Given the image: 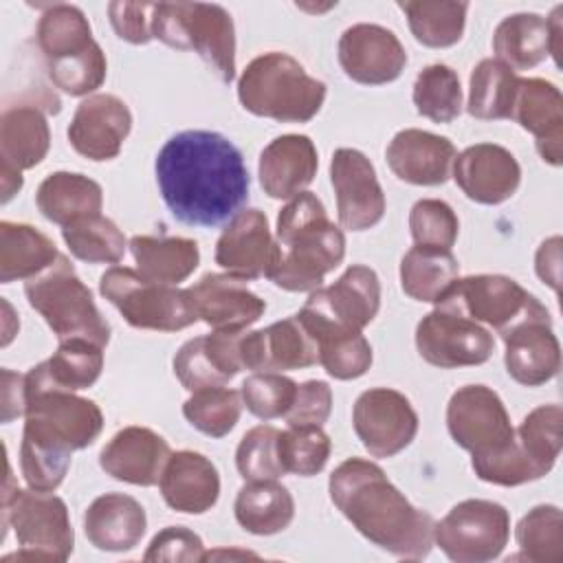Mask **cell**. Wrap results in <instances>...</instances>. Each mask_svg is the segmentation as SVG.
Segmentation results:
<instances>
[{
	"label": "cell",
	"instance_id": "cell-37",
	"mask_svg": "<svg viewBox=\"0 0 563 563\" xmlns=\"http://www.w3.org/2000/svg\"><path fill=\"white\" fill-rule=\"evenodd\" d=\"M495 59L510 70H528L550 55L548 22L539 13L506 15L493 33Z\"/></svg>",
	"mask_w": 563,
	"mask_h": 563
},
{
	"label": "cell",
	"instance_id": "cell-24",
	"mask_svg": "<svg viewBox=\"0 0 563 563\" xmlns=\"http://www.w3.org/2000/svg\"><path fill=\"white\" fill-rule=\"evenodd\" d=\"M244 330H213L180 345L174 356V374L189 391L227 385L240 369V341Z\"/></svg>",
	"mask_w": 563,
	"mask_h": 563
},
{
	"label": "cell",
	"instance_id": "cell-7",
	"mask_svg": "<svg viewBox=\"0 0 563 563\" xmlns=\"http://www.w3.org/2000/svg\"><path fill=\"white\" fill-rule=\"evenodd\" d=\"M24 295L29 306L44 317L57 341L86 339L101 347L108 345L110 323L66 255H59L46 271L26 279Z\"/></svg>",
	"mask_w": 563,
	"mask_h": 563
},
{
	"label": "cell",
	"instance_id": "cell-8",
	"mask_svg": "<svg viewBox=\"0 0 563 563\" xmlns=\"http://www.w3.org/2000/svg\"><path fill=\"white\" fill-rule=\"evenodd\" d=\"M24 389L26 422L22 440L70 455L77 449L90 446L99 438L103 429V413L92 400L81 398L75 391L37 383L26 374Z\"/></svg>",
	"mask_w": 563,
	"mask_h": 563
},
{
	"label": "cell",
	"instance_id": "cell-17",
	"mask_svg": "<svg viewBox=\"0 0 563 563\" xmlns=\"http://www.w3.org/2000/svg\"><path fill=\"white\" fill-rule=\"evenodd\" d=\"M330 180L336 194L339 222L347 231L376 227L385 216V194L372 161L354 150L339 147L330 161Z\"/></svg>",
	"mask_w": 563,
	"mask_h": 563
},
{
	"label": "cell",
	"instance_id": "cell-56",
	"mask_svg": "<svg viewBox=\"0 0 563 563\" xmlns=\"http://www.w3.org/2000/svg\"><path fill=\"white\" fill-rule=\"evenodd\" d=\"M202 539L183 526H167L150 541L143 561H202Z\"/></svg>",
	"mask_w": 563,
	"mask_h": 563
},
{
	"label": "cell",
	"instance_id": "cell-30",
	"mask_svg": "<svg viewBox=\"0 0 563 563\" xmlns=\"http://www.w3.org/2000/svg\"><path fill=\"white\" fill-rule=\"evenodd\" d=\"M147 528L145 508L125 493L99 495L84 515L88 541L101 552L134 550Z\"/></svg>",
	"mask_w": 563,
	"mask_h": 563
},
{
	"label": "cell",
	"instance_id": "cell-62",
	"mask_svg": "<svg viewBox=\"0 0 563 563\" xmlns=\"http://www.w3.org/2000/svg\"><path fill=\"white\" fill-rule=\"evenodd\" d=\"M216 556H227V559H233V556H240V559H257V554H253V552H242V550H216V552H205L202 561H209V559H216Z\"/></svg>",
	"mask_w": 563,
	"mask_h": 563
},
{
	"label": "cell",
	"instance_id": "cell-35",
	"mask_svg": "<svg viewBox=\"0 0 563 563\" xmlns=\"http://www.w3.org/2000/svg\"><path fill=\"white\" fill-rule=\"evenodd\" d=\"M235 521L251 534L268 537L286 530L295 517V499L277 479L244 484L233 504Z\"/></svg>",
	"mask_w": 563,
	"mask_h": 563
},
{
	"label": "cell",
	"instance_id": "cell-54",
	"mask_svg": "<svg viewBox=\"0 0 563 563\" xmlns=\"http://www.w3.org/2000/svg\"><path fill=\"white\" fill-rule=\"evenodd\" d=\"M70 455L55 453L51 449L22 440L20 444V468L29 488L53 493L66 477Z\"/></svg>",
	"mask_w": 563,
	"mask_h": 563
},
{
	"label": "cell",
	"instance_id": "cell-1",
	"mask_svg": "<svg viewBox=\"0 0 563 563\" xmlns=\"http://www.w3.org/2000/svg\"><path fill=\"white\" fill-rule=\"evenodd\" d=\"M154 169L163 202L183 224L218 227L249 200L242 152L220 132L183 130L169 136Z\"/></svg>",
	"mask_w": 563,
	"mask_h": 563
},
{
	"label": "cell",
	"instance_id": "cell-53",
	"mask_svg": "<svg viewBox=\"0 0 563 563\" xmlns=\"http://www.w3.org/2000/svg\"><path fill=\"white\" fill-rule=\"evenodd\" d=\"M46 68L55 88L70 97H84L95 92L106 81L108 62L106 53L95 42L86 53L51 62L46 64Z\"/></svg>",
	"mask_w": 563,
	"mask_h": 563
},
{
	"label": "cell",
	"instance_id": "cell-49",
	"mask_svg": "<svg viewBox=\"0 0 563 563\" xmlns=\"http://www.w3.org/2000/svg\"><path fill=\"white\" fill-rule=\"evenodd\" d=\"M277 438L279 431L273 424H257L242 435L235 451V466L242 479L262 482L286 475L277 453Z\"/></svg>",
	"mask_w": 563,
	"mask_h": 563
},
{
	"label": "cell",
	"instance_id": "cell-9",
	"mask_svg": "<svg viewBox=\"0 0 563 563\" xmlns=\"http://www.w3.org/2000/svg\"><path fill=\"white\" fill-rule=\"evenodd\" d=\"M99 292L139 330L176 332L198 321L189 292L147 279L128 266H112L99 277Z\"/></svg>",
	"mask_w": 563,
	"mask_h": 563
},
{
	"label": "cell",
	"instance_id": "cell-46",
	"mask_svg": "<svg viewBox=\"0 0 563 563\" xmlns=\"http://www.w3.org/2000/svg\"><path fill=\"white\" fill-rule=\"evenodd\" d=\"M242 396L224 385L202 387L191 391L183 405V416L187 422L209 438H224L240 420Z\"/></svg>",
	"mask_w": 563,
	"mask_h": 563
},
{
	"label": "cell",
	"instance_id": "cell-59",
	"mask_svg": "<svg viewBox=\"0 0 563 563\" xmlns=\"http://www.w3.org/2000/svg\"><path fill=\"white\" fill-rule=\"evenodd\" d=\"M26 407V389L24 374H15L11 369H2V422H11L22 416Z\"/></svg>",
	"mask_w": 563,
	"mask_h": 563
},
{
	"label": "cell",
	"instance_id": "cell-50",
	"mask_svg": "<svg viewBox=\"0 0 563 563\" xmlns=\"http://www.w3.org/2000/svg\"><path fill=\"white\" fill-rule=\"evenodd\" d=\"M471 466L482 482L497 486H519L545 477V473L526 455L517 435L497 451L471 455Z\"/></svg>",
	"mask_w": 563,
	"mask_h": 563
},
{
	"label": "cell",
	"instance_id": "cell-23",
	"mask_svg": "<svg viewBox=\"0 0 563 563\" xmlns=\"http://www.w3.org/2000/svg\"><path fill=\"white\" fill-rule=\"evenodd\" d=\"M187 292L196 317L213 330H246L266 310L264 299L249 290L246 279L229 273H207Z\"/></svg>",
	"mask_w": 563,
	"mask_h": 563
},
{
	"label": "cell",
	"instance_id": "cell-3",
	"mask_svg": "<svg viewBox=\"0 0 563 563\" xmlns=\"http://www.w3.org/2000/svg\"><path fill=\"white\" fill-rule=\"evenodd\" d=\"M279 255L268 279L288 292H312L345 257V235L330 222L323 202L301 191L277 216Z\"/></svg>",
	"mask_w": 563,
	"mask_h": 563
},
{
	"label": "cell",
	"instance_id": "cell-10",
	"mask_svg": "<svg viewBox=\"0 0 563 563\" xmlns=\"http://www.w3.org/2000/svg\"><path fill=\"white\" fill-rule=\"evenodd\" d=\"M510 515L488 499H464L433 526V543L455 563H486L508 545Z\"/></svg>",
	"mask_w": 563,
	"mask_h": 563
},
{
	"label": "cell",
	"instance_id": "cell-40",
	"mask_svg": "<svg viewBox=\"0 0 563 563\" xmlns=\"http://www.w3.org/2000/svg\"><path fill=\"white\" fill-rule=\"evenodd\" d=\"M35 35L46 64L81 55L95 44L92 29L84 11L66 2H55L44 9Z\"/></svg>",
	"mask_w": 563,
	"mask_h": 563
},
{
	"label": "cell",
	"instance_id": "cell-48",
	"mask_svg": "<svg viewBox=\"0 0 563 563\" xmlns=\"http://www.w3.org/2000/svg\"><path fill=\"white\" fill-rule=\"evenodd\" d=\"M332 442L321 427H288L279 431L277 453L284 473L312 477L328 464Z\"/></svg>",
	"mask_w": 563,
	"mask_h": 563
},
{
	"label": "cell",
	"instance_id": "cell-19",
	"mask_svg": "<svg viewBox=\"0 0 563 563\" xmlns=\"http://www.w3.org/2000/svg\"><path fill=\"white\" fill-rule=\"evenodd\" d=\"M277 255V240L260 209L238 211L216 242V264L240 279L268 277Z\"/></svg>",
	"mask_w": 563,
	"mask_h": 563
},
{
	"label": "cell",
	"instance_id": "cell-29",
	"mask_svg": "<svg viewBox=\"0 0 563 563\" xmlns=\"http://www.w3.org/2000/svg\"><path fill=\"white\" fill-rule=\"evenodd\" d=\"M158 488L172 510L202 515L211 510L220 497V475L207 455L176 451L163 468Z\"/></svg>",
	"mask_w": 563,
	"mask_h": 563
},
{
	"label": "cell",
	"instance_id": "cell-6",
	"mask_svg": "<svg viewBox=\"0 0 563 563\" xmlns=\"http://www.w3.org/2000/svg\"><path fill=\"white\" fill-rule=\"evenodd\" d=\"M152 35L178 51H194L229 84L235 77V29L231 13L207 2H156Z\"/></svg>",
	"mask_w": 563,
	"mask_h": 563
},
{
	"label": "cell",
	"instance_id": "cell-32",
	"mask_svg": "<svg viewBox=\"0 0 563 563\" xmlns=\"http://www.w3.org/2000/svg\"><path fill=\"white\" fill-rule=\"evenodd\" d=\"M35 205L46 220L66 227L79 218L99 213L103 191L99 183L84 174L53 172L40 183Z\"/></svg>",
	"mask_w": 563,
	"mask_h": 563
},
{
	"label": "cell",
	"instance_id": "cell-43",
	"mask_svg": "<svg viewBox=\"0 0 563 563\" xmlns=\"http://www.w3.org/2000/svg\"><path fill=\"white\" fill-rule=\"evenodd\" d=\"M62 238L68 251L88 264H117L128 246L123 231L101 213L66 224L62 229Z\"/></svg>",
	"mask_w": 563,
	"mask_h": 563
},
{
	"label": "cell",
	"instance_id": "cell-57",
	"mask_svg": "<svg viewBox=\"0 0 563 563\" xmlns=\"http://www.w3.org/2000/svg\"><path fill=\"white\" fill-rule=\"evenodd\" d=\"M156 2H110L108 15L114 33L130 44H147L152 35V18Z\"/></svg>",
	"mask_w": 563,
	"mask_h": 563
},
{
	"label": "cell",
	"instance_id": "cell-14",
	"mask_svg": "<svg viewBox=\"0 0 563 563\" xmlns=\"http://www.w3.org/2000/svg\"><path fill=\"white\" fill-rule=\"evenodd\" d=\"M446 429L453 442L471 455L497 451L515 438L501 398L486 385H464L451 396L446 405Z\"/></svg>",
	"mask_w": 563,
	"mask_h": 563
},
{
	"label": "cell",
	"instance_id": "cell-38",
	"mask_svg": "<svg viewBox=\"0 0 563 563\" xmlns=\"http://www.w3.org/2000/svg\"><path fill=\"white\" fill-rule=\"evenodd\" d=\"M457 275L460 264L444 249L411 246L400 260V286L413 301L438 303Z\"/></svg>",
	"mask_w": 563,
	"mask_h": 563
},
{
	"label": "cell",
	"instance_id": "cell-60",
	"mask_svg": "<svg viewBox=\"0 0 563 563\" xmlns=\"http://www.w3.org/2000/svg\"><path fill=\"white\" fill-rule=\"evenodd\" d=\"M561 13H563V7L559 4L550 13V18H545L548 35H550V55L554 57L556 66H561Z\"/></svg>",
	"mask_w": 563,
	"mask_h": 563
},
{
	"label": "cell",
	"instance_id": "cell-4",
	"mask_svg": "<svg viewBox=\"0 0 563 563\" xmlns=\"http://www.w3.org/2000/svg\"><path fill=\"white\" fill-rule=\"evenodd\" d=\"M238 99L255 117L279 123H306L325 101V84L306 73L288 53L268 51L246 64L238 79Z\"/></svg>",
	"mask_w": 563,
	"mask_h": 563
},
{
	"label": "cell",
	"instance_id": "cell-31",
	"mask_svg": "<svg viewBox=\"0 0 563 563\" xmlns=\"http://www.w3.org/2000/svg\"><path fill=\"white\" fill-rule=\"evenodd\" d=\"M51 147V130L42 108L33 103L4 108L0 117V165L15 172L40 165Z\"/></svg>",
	"mask_w": 563,
	"mask_h": 563
},
{
	"label": "cell",
	"instance_id": "cell-58",
	"mask_svg": "<svg viewBox=\"0 0 563 563\" xmlns=\"http://www.w3.org/2000/svg\"><path fill=\"white\" fill-rule=\"evenodd\" d=\"M534 271L543 284L554 292L561 288V238L552 235L541 242L534 255Z\"/></svg>",
	"mask_w": 563,
	"mask_h": 563
},
{
	"label": "cell",
	"instance_id": "cell-18",
	"mask_svg": "<svg viewBox=\"0 0 563 563\" xmlns=\"http://www.w3.org/2000/svg\"><path fill=\"white\" fill-rule=\"evenodd\" d=\"M339 64L352 81L383 86L400 77L407 64V53L389 29L361 22L341 33Z\"/></svg>",
	"mask_w": 563,
	"mask_h": 563
},
{
	"label": "cell",
	"instance_id": "cell-45",
	"mask_svg": "<svg viewBox=\"0 0 563 563\" xmlns=\"http://www.w3.org/2000/svg\"><path fill=\"white\" fill-rule=\"evenodd\" d=\"M411 97L418 114L435 123L455 121L464 106L460 77L446 64H431L422 68L413 81Z\"/></svg>",
	"mask_w": 563,
	"mask_h": 563
},
{
	"label": "cell",
	"instance_id": "cell-22",
	"mask_svg": "<svg viewBox=\"0 0 563 563\" xmlns=\"http://www.w3.org/2000/svg\"><path fill=\"white\" fill-rule=\"evenodd\" d=\"M244 369L288 372L319 363V350L297 314L271 323L264 330L244 332L240 341Z\"/></svg>",
	"mask_w": 563,
	"mask_h": 563
},
{
	"label": "cell",
	"instance_id": "cell-52",
	"mask_svg": "<svg viewBox=\"0 0 563 563\" xmlns=\"http://www.w3.org/2000/svg\"><path fill=\"white\" fill-rule=\"evenodd\" d=\"M460 222L449 202L438 198L416 200L409 211V233L416 246L451 251L457 240Z\"/></svg>",
	"mask_w": 563,
	"mask_h": 563
},
{
	"label": "cell",
	"instance_id": "cell-2",
	"mask_svg": "<svg viewBox=\"0 0 563 563\" xmlns=\"http://www.w3.org/2000/svg\"><path fill=\"white\" fill-rule=\"evenodd\" d=\"M328 493L336 510L380 550L402 559H424L433 548V517L416 508L385 475L363 457L341 462Z\"/></svg>",
	"mask_w": 563,
	"mask_h": 563
},
{
	"label": "cell",
	"instance_id": "cell-36",
	"mask_svg": "<svg viewBox=\"0 0 563 563\" xmlns=\"http://www.w3.org/2000/svg\"><path fill=\"white\" fill-rule=\"evenodd\" d=\"M101 369L103 347L86 339H70L59 341V347L53 352V356L31 367L26 376L57 389L79 391L95 385Z\"/></svg>",
	"mask_w": 563,
	"mask_h": 563
},
{
	"label": "cell",
	"instance_id": "cell-44",
	"mask_svg": "<svg viewBox=\"0 0 563 563\" xmlns=\"http://www.w3.org/2000/svg\"><path fill=\"white\" fill-rule=\"evenodd\" d=\"M515 539L521 559L532 563H561L563 561V512L559 506L541 504L528 510L517 528Z\"/></svg>",
	"mask_w": 563,
	"mask_h": 563
},
{
	"label": "cell",
	"instance_id": "cell-5",
	"mask_svg": "<svg viewBox=\"0 0 563 563\" xmlns=\"http://www.w3.org/2000/svg\"><path fill=\"white\" fill-rule=\"evenodd\" d=\"M2 526L13 528L20 550L7 554V561H53L62 563L73 554L75 532L68 508L62 497L13 486L11 466L7 462V477L2 488Z\"/></svg>",
	"mask_w": 563,
	"mask_h": 563
},
{
	"label": "cell",
	"instance_id": "cell-16",
	"mask_svg": "<svg viewBox=\"0 0 563 563\" xmlns=\"http://www.w3.org/2000/svg\"><path fill=\"white\" fill-rule=\"evenodd\" d=\"M378 308L380 282L376 271L365 264H352L332 286L312 290L297 314L334 328L363 332L378 314Z\"/></svg>",
	"mask_w": 563,
	"mask_h": 563
},
{
	"label": "cell",
	"instance_id": "cell-34",
	"mask_svg": "<svg viewBox=\"0 0 563 563\" xmlns=\"http://www.w3.org/2000/svg\"><path fill=\"white\" fill-rule=\"evenodd\" d=\"M130 251L141 275L172 286L185 282L200 264L198 244L178 235H134Z\"/></svg>",
	"mask_w": 563,
	"mask_h": 563
},
{
	"label": "cell",
	"instance_id": "cell-47",
	"mask_svg": "<svg viewBox=\"0 0 563 563\" xmlns=\"http://www.w3.org/2000/svg\"><path fill=\"white\" fill-rule=\"evenodd\" d=\"M526 455L548 475L556 464L563 444V409L561 405H541L532 409L515 431Z\"/></svg>",
	"mask_w": 563,
	"mask_h": 563
},
{
	"label": "cell",
	"instance_id": "cell-11",
	"mask_svg": "<svg viewBox=\"0 0 563 563\" xmlns=\"http://www.w3.org/2000/svg\"><path fill=\"white\" fill-rule=\"evenodd\" d=\"M418 354L440 369L482 365L493 356V334L462 312L435 306L416 325Z\"/></svg>",
	"mask_w": 563,
	"mask_h": 563
},
{
	"label": "cell",
	"instance_id": "cell-21",
	"mask_svg": "<svg viewBox=\"0 0 563 563\" xmlns=\"http://www.w3.org/2000/svg\"><path fill=\"white\" fill-rule=\"evenodd\" d=\"M453 178L468 200L501 205L519 189L521 167L510 150L497 143H475L455 156Z\"/></svg>",
	"mask_w": 563,
	"mask_h": 563
},
{
	"label": "cell",
	"instance_id": "cell-28",
	"mask_svg": "<svg viewBox=\"0 0 563 563\" xmlns=\"http://www.w3.org/2000/svg\"><path fill=\"white\" fill-rule=\"evenodd\" d=\"M317 147L306 134H282L260 154L257 176L266 196L288 200L301 194L317 176Z\"/></svg>",
	"mask_w": 563,
	"mask_h": 563
},
{
	"label": "cell",
	"instance_id": "cell-51",
	"mask_svg": "<svg viewBox=\"0 0 563 563\" xmlns=\"http://www.w3.org/2000/svg\"><path fill=\"white\" fill-rule=\"evenodd\" d=\"M297 394V383L282 372H255L240 385L244 407L260 420L286 416Z\"/></svg>",
	"mask_w": 563,
	"mask_h": 563
},
{
	"label": "cell",
	"instance_id": "cell-20",
	"mask_svg": "<svg viewBox=\"0 0 563 563\" xmlns=\"http://www.w3.org/2000/svg\"><path fill=\"white\" fill-rule=\"evenodd\" d=\"M132 130V112L114 95L86 97L68 125V143L88 161H112Z\"/></svg>",
	"mask_w": 563,
	"mask_h": 563
},
{
	"label": "cell",
	"instance_id": "cell-42",
	"mask_svg": "<svg viewBox=\"0 0 563 563\" xmlns=\"http://www.w3.org/2000/svg\"><path fill=\"white\" fill-rule=\"evenodd\" d=\"M398 9L407 15L413 37L429 48H449L464 35L468 2L400 0Z\"/></svg>",
	"mask_w": 563,
	"mask_h": 563
},
{
	"label": "cell",
	"instance_id": "cell-55",
	"mask_svg": "<svg viewBox=\"0 0 563 563\" xmlns=\"http://www.w3.org/2000/svg\"><path fill=\"white\" fill-rule=\"evenodd\" d=\"M332 411V389L325 380H306L297 385L295 400L286 411L288 427H321Z\"/></svg>",
	"mask_w": 563,
	"mask_h": 563
},
{
	"label": "cell",
	"instance_id": "cell-41",
	"mask_svg": "<svg viewBox=\"0 0 563 563\" xmlns=\"http://www.w3.org/2000/svg\"><path fill=\"white\" fill-rule=\"evenodd\" d=\"M519 79L521 77L499 59H482L468 77L466 112L482 121L510 119Z\"/></svg>",
	"mask_w": 563,
	"mask_h": 563
},
{
	"label": "cell",
	"instance_id": "cell-27",
	"mask_svg": "<svg viewBox=\"0 0 563 563\" xmlns=\"http://www.w3.org/2000/svg\"><path fill=\"white\" fill-rule=\"evenodd\" d=\"M512 121L534 136L539 156L559 167L563 163V97L561 90L545 79H519Z\"/></svg>",
	"mask_w": 563,
	"mask_h": 563
},
{
	"label": "cell",
	"instance_id": "cell-25",
	"mask_svg": "<svg viewBox=\"0 0 563 563\" xmlns=\"http://www.w3.org/2000/svg\"><path fill=\"white\" fill-rule=\"evenodd\" d=\"M455 145L440 134L407 128L394 134L385 150V158L394 176L409 185H444L453 174Z\"/></svg>",
	"mask_w": 563,
	"mask_h": 563
},
{
	"label": "cell",
	"instance_id": "cell-26",
	"mask_svg": "<svg viewBox=\"0 0 563 563\" xmlns=\"http://www.w3.org/2000/svg\"><path fill=\"white\" fill-rule=\"evenodd\" d=\"M172 451L163 435L147 427L130 424L117 431L99 453V466L114 479L134 486H154Z\"/></svg>",
	"mask_w": 563,
	"mask_h": 563
},
{
	"label": "cell",
	"instance_id": "cell-15",
	"mask_svg": "<svg viewBox=\"0 0 563 563\" xmlns=\"http://www.w3.org/2000/svg\"><path fill=\"white\" fill-rule=\"evenodd\" d=\"M499 336L506 345V372L519 385L539 387L559 374L561 345L552 332L550 312L541 301H537L512 325L501 330Z\"/></svg>",
	"mask_w": 563,
	"mask_h": 563
},
{
	"label": "cell",
	"instance_id": "cell-13",
	"mask_svg": "<svg viewBox=\"0 0 563 563\" xmlns=\"http://www.w3.org/2000/svg\"><path fill=\"white\" fill-rule=\"evenodd\" d=\"M352 427L372 457H394L416 438L418 413L405 394L374 387L356 398Z\"/></svg>",
	"mask_w": 563,
	"mask_h": 563
},
{
	"label": "cell",
	"instance_id": "cell-12",
	"mask_svg": "<svg viewBox=\"0 0 563 563\" xmlns=\"http://www.w3.org/2000/svg\"><path fill=\"white\" fill-rule=\"evenodd\" d=\"M539 299L506 275H471L455 279L435 306L462 312L475 323L506 330L521 319Z\"/></svg>",
	"mask_w": 563,
	"mask_h": 563
},
{
	"label": "cell",
	"instance_id": "cell-39",
	"mask_svg": "<svg viewBox=\"0 0 563 563\" xmlns=\"http://www.w3.org/2000/svg\"><path fill=\"white\" fill-rule=\"evenodd\" d=\"M299 317V314H297ZM303 328L312 336L319 350V363L323 369L339 378V380H352L363 376L372 365V345L363 336V332L356 330H343L334 325H325L319 321L301 319Z\"/></svg>",
	"mask_w": 563,
	"mask_h": 563
},
{
	"label": "cell",
	"instance_id": "cell-33",
	"mask_svg": "<svg viewBox=\"0 0 563 563\" xmlns=\"http://www.w3.org/2000/svg\"><path fill=\"white\" fill-rule=\"evenodd\" d=\"M62 253L40 229L24 222H0V282L31 279L57 262Z\"/></svg>",
	"mask_w": 563,
	"mask_h": 563
},
{
	"label": "cell",
	"instance_id": "cell-61",
	"mask_svg": "<svg viewBox=\"0 0 563 563\" xmlns=\"http://www.w3.org/2000/svg\"><path fill=\"white\" fill-rule=\"evenodd\" d=\"M0 187H2V202H9L22 189V172L0 165Z\"/></svg>",
	"mask_w": 563,
	"mask_h": 563
}]
</instances>
